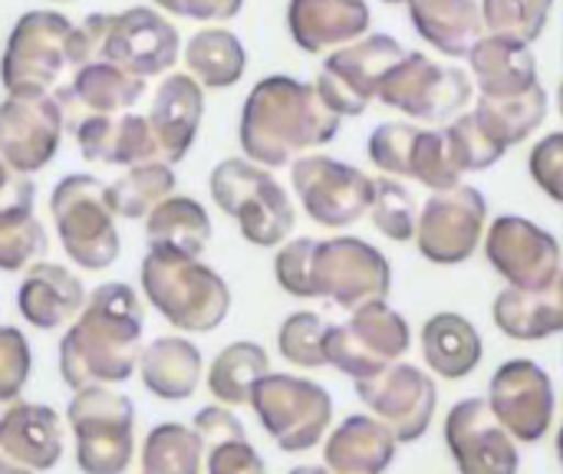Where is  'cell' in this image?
<instances>
[{
    "label": "cell",
    "mask_w": 563,
    "mask_h": 474,
    "mask_svg": "<svg viewBox=\"0 0 563 474\" xmlns=\"http://www.w3.org/2000/svg\"><path fill=\"white\" fill-rule=\"evenodd\" d=\"M142 356V304L122 284H102L89 294L82 313L59 340V376L79 393L89 386L125 383Z\"/></svg>",
    "instance_id": "1"
},
{
    "label": "cell",
    "mask_w": 563,
    "mask_h": 474,
    "mask_svg": "<svg viewBox=\"0 0 563 474\" xmlns=\"http://www.w3.org/2000/svg\"><path fill=\"white\" fill-rule=\"evenodd\" d=\"M340 132V115L323 102L317 82H300L294 76L261 79L241 109L238 139L251 162L264 168H280L310 148L333 142Z\"/></svg>",
    "instance_id": "2"
},
{
    "label": "cell",
    "mask_w": 563,
    "mask_h": 474,
    "mask_svg": "<svg viewBox=\"0 0 563 474\" xmlns=\"http://www.w3.org/2000/svg\"><path fill=\"white\" fill-rule=\"evenodd\" d=\"M92 59L82 26L56 10L23 13L0 56V82L7 96H56Z\"/></svg>",
    "instance_id": "3"
},
{
    "label": "cell",
    "mask_w": 563,
    "mask_h": 474,
    "mask_svg": "<svg viewBox=\"0 0 563 474\" xmlns=\"http://www.w3.org/2000/svg\"><path fill=\"white\" fill-rule=\"evenodd\" d=\"M148 304L181 333H211L231 310V290L208 264L175 251L148 247L142 261Z\"/></svg>",
    "instance_id": "4"
},
{
    "label": "cell",
    "mask_w": 563,
    "mask_h": 474,
    "mask_svg": "<svg viewBox=\"0 0 563 474\" xmlns=\"http://www.w3.org/2000/svg\"><path fill=\"white\" fill-rule=\"evenodd\" d=\"M214 205L238 221L254 247H277L290 238L297 211L284 185L251 158H224L208 178Z\"/></svg>",
    "instance_id": "5"
},
{
    "label": "cell",
    "mask_w": 563,
    "mask_h": 474,
    "mask_svg": "<svg viewBox=\"0 0 563 474\" xmlns=\"http://www.w3.org/2000/svg\"><path fill=\"white\" fill-rule=\"evenodd\" d=\"M82 30L92 46V59L115 63L142 79L165 76L181 53L178 30L152 7H129L119 13H89Z\"/></svg>",
    "instance_id": "6"
},
{
    "label": "cell",
    "mask_w": 563,
    "mask_h": 474,
    "mask_svg": "<svg viewBox=\"0 0 563 474\" xmlns=\"http://www.w3.org/2000/svg\"><path fill=\"white\" fill-rule=\"evenodd\" d=\"M53 224L66 257L82 271H106L119 261L115 211L106 185L92 175H66L49 195Z\"/></svg>",
    "instance_id": "7"
},
{
    "label": "cell",
    "mask_w": 563,
    "mask_h": 474,
    "mask_svg": "<svg viewBox=\"0 0 563 474\" xmlns=\"http://www.w3.org/2000/svg\"><path fill=\"white\" fill-rule=\"evenodd\" d=\"M82 474H125L135 452V409L109 386L79 389L66 409Z\"/></svg>",
    "instance_id": "8"
},
{
    "label": "cell",
    "mask_w": 563,
    "mask_h": 474,
    "mask_svg": "<svg viewBox=\"0 0 563 474\" xmlns=\"http://www.w3.org/2000/svg\"><path fill=\"white\" fill-rule=\"evenodd\" d=\"M251 409L284 452H307L323 439L333 403L327 389L310 379L267 373L251 389Z\"/></svg>",
    "instance_id": "9"
},
{
    "label": "cell",
    "mask_w": 563,
    "mask_h": 474,
    "mask_svg": "<svg viewBox=\"0 0 563 474\" xmlns=\"http://www.w3.org/2000/svg\"><path fill=\"white\" fill-rule=\"evenodd\" d=\"M376 99L389 109L412 115V119L442 122L468 106L472 79L462 69L429 59L426 53L406 49V56L399 63H393L389 73L383 76Z\"/></svg>",
    "instance_id": "10"
},
{
    "label": "cell",
    "mask_w": 563,
    "mask_h": 474,
    "mask_svg": "<svg viewBox=\"0 0 563 474\" xmlns=\"http://www.w3.org/2000/svg\"><path fill=\"white\" fill-rule=\"evenodd\" d=\"M409 350V323L383 297L356 307L353 320L327 330V363L353 379H369Z\"/></svg>",
    "instance_id": "11"
},
{
    "label": "cell",
    "mask_w": 563,
    "mask_h": 474,
    "mask_svg": "<svg viewBox=\"0 0 563 474\" xmlns=\"http://www.w3.org/2000/svg\"><path fill=\"white\" fill-rule=\"evenodd\" d=\"M402 56H406V46L396 36L369 33V36L346 43L327 56V63L317 76V92L340 119L363 115L369 109V102L379 96L383 76Z\"/></svg>",
    "instance_id": "12"
},
{
    "label": "cell",
    "mask_w": 563,
    "mask_h": 474,
    "mask_svg": "<svg viewBox=\"0 0 563 474\" xmlns=\"http://www.w3.org/2000/svg\"><path fill=\"white\" fill-rule=\"evenodd\" d=\"M290 185L303 211L323 228H350L373 205V178L330 155L297 158L290 165Z\"/></svg>",
    "instance_id": "13"
},
{
    "label": "cell",
    "mask_w": 563,
    "mask_h": 474,
    "mask_svg": "<svg viewBox=\"0 0 563 474\" xmlns=\"http://www.w3.org/2000/svg\"><path fill=\"white\" fill-rule=\"evenodd\" d=\"M485 218H488V201L478 188L459 185L449 191H435L419 211V224H416V241L422 257L442 267L465 264L482 244Z\"/></svg>",
    "instance_id": "14"
},
{
    "label": "cell",
    "mask_w": 563,
    "mask_h": 474,
    "mask_svg": "<svg viewBox=\"0 0 563 474\" xmlns=\"http://www.w3.org/2000/svg\"><path fill=\"white\" fill-rule=\"evenodd\" d=\"M393 271L383 251L360 238L317 241L313 297H330L340 307H360L389 290Z\"/></svg>",
    "instance_id": "15"
},
{
    "label": "cell",
    "mask_w": 563,
    "mask_h": 474,
    "mask_svg": "<svg viewBox=\"0 0 563 474\" xmlns=\"http://www.w3.org/2000/svg\"><path fill=\"white\" fill-rule=\"evenodd\" d=\"M492 267L518 290H554L561 280V244L528 218H498L485 238Z\"/></svg>",
    "instance_id": "16"
},
{
    "label": "cell",
    "mask_w": 563,
    "mask_h": 474,
    "mask_svg": "<svg viewBox=\"0 0 563 474\" xmlns=\"http://www.w3.org/2000/svg\"><path fill=\"white\" fill-rule=\"evenodd\" d=\"M63 106L56 96H7L0 102V158L23 172H43L63 142Z\"/></svg>",
    "instance_id": "17"
},
{
    "label": "cell",
    "mask_w": 563,
    "mask_h": 474,
    "mask_svg": "<svg viewBox=\"0 0 563 474\" xmlns=\"http://www.w3.org/2000/svg\"><path fill=\"white\" fill-rule=\"evenodd\" d=\"M356 393L402 442H416L435 412L432 379L409 363H393L369 379H356Z\"/></svg>",
    "instance_id": "18"
},
{
    "label": "cell",
    "mask_w": 563,
    "mask_h": 474,
    "mask_svg": "<svg viewBox=\"0 0 563 474\" xmlns=\"http://www.w3.org/2000/svg\"><path fill=\"white\" fill-rule=\"evenodd\" d=\"M449 449L462 474H518V449L485 399H465L445 422Z\"/></svg>",
    "instance_id": "19"
},
{
    "label": "cell",
    "mask_w": 563,
    "mask_h": 474,
    "mask_svg": "<svg viewBox=\"0 0 563 474\" xmlns=\"http://www.w3.org/2000/svg\"><path fill=\"white\" fill-rule=\"evenodd\" d=\"M492 412L521 442H538L554 416L551 379L528 360L505 363L492 379Z\"/></svg>",
    "instance_id": "20"
},
{
    "label": "cell",
    "mask_w": 563,
    "mask_h": 474,
    "mask_svg": "<svg viewBox=\"0 0 563 474\" xmlns=\"http://www.w3.org/2000/svg\"><path fill=\"white\" fill-rule=\"evenodd\" d=\"M76 145L82 158L102 162V165H142V162H162L158 142L152 132L148 115L139 112H119V115H82L73 122Z\"/></svg>",
    "instance_id": "21"
},
{
    "label": "cell",
    "mask_w": 563,
    "mask_h": 474,
    "mask_svg": "<svg viewBox=\"0 0 563 474\" xmlns=\"http://www.w3.org/2000/svg\"><path fill=\"white\" fill-rule=\"evenodd\" d=\"M205 115V86L191 73H168L148 106V122L162 162L175 165L195 145Z\"/></svg>",
    "instance_id": "22"
},
{
    "label": "cell",
    "mask_w": 563,
    "mask_h": 474,
    "mask_svg": "<svg viewBox=\"0 0 563 474\" xmlns=\"http://www.w3.org/2000/svg\"><path fill=\"white\" fill-rule=\"evenodd\" d=\"M366 0H290L287 26L303 53H323L366 36L369 30Z\"/></svg>",
    "instance_id": "23"
},
{
    "label": "cell",
    "mask_w": 563,
    "mask_h": 474,
    "mask_svg": "<svg viewBox=\"0 0 563 474\" xmlns=\"http://www.w3.org/2000/svg\"><path fill=\"white\" fill-rule=\"evenodd\" d=\"M0 455L30 472L56 469L63 455V426L49 406L10 399L0 419Z\"/></svg>",
    "instance_id": "24"
},
{
    "label": "cell",
    "mask_w": 563,
    "mask_h": 474,
    "mask_svg": "<svg viewBox=\"0 0 563 474\" xmlns=\"http://www.w3.org/2000/svg\"><path fill=\"white\" fill-rule=\"evenodd\" d=\"M86 300L89 294L73 271L43 261H36L16 287V307L23 320L36 330H59L73 323L82 313Z\"/></svg>",
    "instance_id": "25"
},
{
    "label": "cell",
    "mask_w": 563,
    "mask_h": 474,
    "mask_svg": "<svg viewBox=\"0 0 563 474\" xmlns=\"http://www.w3.org/2000/svg\"><path fill=\"white\" fill-rule=\"evenodd\" d=\"M468 66H472V76L478 79L482 96H488V99L521 96L538 86L534 53L525 43L501 36V33L482 36L468 53Z\"/></svg>",
    "instance_id": "26"
},
{
    "label": "cell",
    "mask_w": 563,
    "mask_h": 474,
    "mask_svg": "<svg viewBox=\"0 0 563 474\" xmlns=\"http://www.w3.org/2000/svg\"><path fill=\"white\" fill-rule=\"evenodd\" d=\"M145 96V79L106 63V59H89L66 89L56 92L59 106L82 109L86 115H119L132 112V106Z\"/></svg>",
    "instance_id": "27"
},
{
    "label": "cell",
    "mask_w": 563,
    "mask_h": 474,
    "mask_svg": "<svg viewBox=\"0 0 563 474\" xmlns=\"http://www.w3.org/2000/svg\"><path fill=\"white\" fill-rule=\"evenodd\" d=\"M416 33L445 56H468L482 40V3L478 0H406Z\"/></svg>",
    "instance_id": "28"
},
{
    "label": "cell",
    "mask_w": 563,
    "mask_h": 474,
    "mask_svg": "<svg viewBox=\"0 0 563 474\" xmlns=\"http://www.w3.org/2000/svg\"><path fill=\"white\" fill-rule=\"evenodd\" d=\"M139 376L152 396L165 403H181L195 396L201 383V353L185 337H158L142 346Z\"/></svg>",
    "instance_id": "29"
},
{
    "label": "cell",
    "mask_w": 563,
    "mask_h": 474,
    "mask_svg": "<svg viewBox=\"0 0 563 474\" xmlns=\"http://www.w3.org/2000/svg\"><path fill=\"white\" fill-rule=\"evenodd\" d=\"M145 238H148V247L198 257L211 241V218L195 198L168 195L162 205L148 211Z\"/></svg>",
    "instance_id": "30"
},
{
    "label": "cell",
    "mask_w": 563,
    "mask_h": 474,
    "mask_svg": "<svg viewBox=\"0 0 563 474\" xmlns=\"http://www.w3.org/2000/svg\"><path fill=\"white\" fill-rule=\"evenodd\" d=\"M422 353L432 373L445 379H465L482 363V337L462 313H435L422 327Z\"/></svg>",
    "instance_id": "31"
},
{
    "label": "cell",
    "mask_w": 563,
    "mask_h": 474,
    "mask_svg": "<svg viewBox=\"0 0 563 474\" xmlns=\"http://www.w3.org/2000/svg\"><path fill=\"white\" fill-rule=\"evenodd\" d=\"M323 452L333 474H379L393 462V432L366 416H353L333 432Z\"/></svg>",
    "instance_id": "32"
},
{
    "label": "cell",
    "mask_w": 563,
    "mask_h": 474,
    "mask_svg": "<svg viewBox=\"0 0 563 474\" xmlns=\"http://www.w3.org/2000/svg\"><path fill=\"white\" fill-rule=\"evenodd\" d=\"M185 66L205 89H228V86L241 82V76L247 69V49L231 30L208 26L188 40Z\"/></svg>",
    "instance_id": "33"
},
{
    "label": "cell",
    "mask_w": 563,
    "mask_h": 474,
    "mask_svg": "<svg viewBox=\"0 0 563 474\" xmlns=\"http://www.w3.org/2000/svg\"><path fill=\"white\" fill-rule=\"evenodd\" d=\"M495 323L511 340H544L563 330V304L551 290L508 287L495 300Z\"/></svg>",
    "instance_id": "34"
},
{
    "label": "cell",
    "mask_w": 563,
    "mask_h": 474,
    "mask_svg": "<svg viewBox=\"0 0 563 474\" xmlns=\"http://www.w3.org/2000/svg\"><path fill=\"white\" fill-rule=\"evenodd\" d=\"M472 112L488 129V135L508 152L511 145H521L531 132H538V125L548 119V92L538 82L534 89H528L521 96H508V99L482 96Z\"/></svg>",
    "instance_id": "35"
},
{
    "label": "cell",
    "mask_w": 563,
    "mask_h": 474,
    "mask_svg": "<svg viewBox=\"0 0 563 474\" xmlns=\"http://www.w3.org/2000/svg\"><path fill=\"white\" fill-rule=\"evenodd\" d=\"M271 370V360L264 353V346L257 343H231L224 346L211 370H208V389L211 396L221 403V406H244L251 403V389L261 376H267Z\"/></svg>",
    "instance_id": "36"
},
{
    "label": "cell",
    "mask_w": 563,
    "mask_h": 474,
    "mask_svg": "<svg viewBox=\"0 0 563 474\" xmlns=\"http://www.w3.org/2000/svg\"><path fill=\"white\" fill-rule=\"evenodd\" d=\"M175 172L168 162H142L132 165L125 175H119L112 185H106L109 205L115 211V218H148V211L155 205H162L172 191H175Z\"/></svg>",
    "instance_id": "37"
},
{
    "label": "cell",
    "mask_w": 563,
    "mask_h": 474,
    "mask_svg": "<svg viewBox=\"0 0 563 474\" xmlns=\"http://www.w3.org/2000/svg\"><path fill=\"white\" fill-rule=\"evenodd\" d=\"M205 442L195 429L165 422L145 436L142 474H201Z\"/></svg>",
    "instance_id": "38"
},
{
    "label": "cell",
    "mask_w": 563,
    "mask_h": 474,
    "mask_svg": "<svg viewBox=\"0 0 563 474\" xmlns=\"http://www.w3.org/2000/svg\"><path fill=\"white\" fill-rule=\"evenodd\" d=\"M551 10H554V0H482L485 26L525 46H531L544 33Z\"/></svg>",
    "instance_id": "39"
},
{
    "label": "cell",
    "mask_w": 563,
    "mask_h": 474,
    "mask_svg": "<svg viewBox=\"0 0 563 474\" xmlns=\"http://www.w3.org/2000/svg\"><path fill=\"white\" fill-rule=\"evenodd\" d=\"M373 224L389 241H409L416 238L419 211L412 191L396 178H373V205H369Z\"/></svg>",
    "instance_id": "40"
},
{
    "label": "cell",
    "mask_w": 563,
    "mask_h": 474,
    "mask_svg": "<svg viewBox=\"0 0 563 474\" xmlns=\"http://www.w3.org/2000/svg\"><path fill=\"white\" fill-rule=\"evenodd\" d=\"M327 323L317 313H290L280 323L277 333V350L290 366L300 370H317L327 366Z\"/></svg>",
    "instance_id": "41"
},
{
    "label": "cell",
    "mask_w": 563,
    "mask_h": 474,
    "mask_svg": "<svg viewBox=\"0 0 563 474\" xmlns=\"http://www.w3.org/2000/svg\"><path fill=\"white\" fill-rule=\"evenodd\" d=\"M445 142H449V152L459 165V172H482V168H492L505 148L488 135V129L478 122L475 112H462L455 122H449L445 129Z\"/></svg>",
    "instance_id": "42"
},
{
    "label": "cell",
    "mask_w": 563,
    "mask_h": 474,
    "mask_svg": "<svg viewBox=\"0 0 563 474\" xmlns=\"http://www.w3.org/2000/svg\"><path fill=\"white\" fill-rule=\"evenodd\" d=\"M409 178L422 181L432 191H449L459 188L462 172L449 152L445 132H432V129H419L416 132V145H412V158H409Z\"/></svg>",
    "instance_id": "43"
},
{
    "label": "cell",
    "mask_w": 563,
    "mask_h": 474,
    "mask_svg": "<svg viewBox=\"0 0 563 474\" xmlns=\"http://www.w3.org/2000/svg\"><path fill=\"white\" fill-rule=\"evenodd\" d=\"M43 254H46V231L36 221V214L26 221L0 224V271L3 274L30 271Z\"/></svg>",
    "instance_id": "44"
},
{
    "label": "cell",
    "mask_w": 563,
    "mask_h": 474,
    "mask_svg": "<svg viewBox=\"0 0 563 474\" xmlns=\"http://www.w3.org/2000/svg\"><path fill=\"white\" fill-rule=\"evenodd\" d=\"M416 125L406 122H386L379 129H373L369 135V158L376 168L409 178V158H412V145H416Z\"/></svg>",
    "instance_id": "45"
},
{
    "label": "cell",
    "mask_w": 563,
    "mask_h": 474,
    "mask_svg": "<svg viewBox=\"0 0 563 474\" xmlns=\"http://www.w3.org/2000/svg\"><path fill=\"white\" fill-rule=\"evenodd\" d=\"M313 238L287 241L274 257V277L290 297H313Z\"/></svg>",
    "instance_id": "46"
},
{
    "label": "cell",
    "mask_w": 563,
    "mask_h": 474,
    "mask_svg": "<svg viewBox=\"0 0 563 474\" xmlns=\"http://www.w3.org/2000/svg\"><path fill=\"white\" fill-rule=\"evenodd\" d=\"M30 379V343L16 327H0V399H20Z\"/></svg>",
    "instance_id": "47"
},
{
    "label": "cell",
    "mask_w": 563,
    "mask_h": 474,
    "mask_svg": "<svg viewBox=\"0 0 563 474\" xmlns=\"http://www.w3.org/2000/svg\"><path fill=\"white\" fill-rule=\"evenodd\" d=\"M528 168H531V178L538 181V188H541L548 198L563 201V132L544 135V139L531 148Z\"/></svg>",
    "instance_id": "48"
},
{
    "label": "cell",
    "mask_w": 563,
    "mask_h": 474,
    "mask_svg": "<svg viewBox=\"0 0 563 474\" xmlns=\"http://www.w3.org/2000/svg\"><path fill=\"white\" fill-rule=\"evenodd\" d=\"M33 205H36L33 178L16 172V168H10L0 158V224H13V221L33 218Z\"/></svg>",
    "instance_id": "49"
},
{
    "label": "cell",
    "mask_w": 563,
    "mask_h": 474,
    "mask_svg": "<svg viewBox=\"0 0 563 474\" xmlns=\"http://www.w3.org/2000/svg\"><path fill=\"white\" fill-rule=\"evenodd\" d=\"M208 474H264V462L247 439H234L208 449Z\"/></svg>",
    "instance_id": "50"
},
{
    "label": "cell",
    "mask_w": 563,
    "mask_h": 474,
    "mask_svg": "<svg viewBox=\"0 0 563 474\" xmlns=\"http://www.w3.org/2000/svg\"><path fill=\"white\" fill-rule=\"evenodd\" d=\"M158 10L185 16V20H201V23H224L234 20L244 7V0H155Z\"/></svg>",
    "instance_id": "51"
},
{
    "label": "cell",
    "mask_w": 563,
    "mask_h": 474,
    "mask_svg": "<svg viewBox=\"0 0 563 474\" xmlns=\"http://www.w3.org/2000/svg\"><path fill=\"white\" fill-rule=\"evenodd\" d=\"M191 429L201 436L205 449H214V445H221V442L244 439V426H241V422H238V416H234V412H228L224 406L201 409V412L195 416V426H191Z\"/></svg>",
    "instance_id": "52"
},
{
    "label": "cell",
    "mask_w": 563,
    "mask_h": 474,
    "mask_svg": "<svg viewBox=\"0 0 563 474\" xmlns=\"http://www.w3.org/2000/svg\"><path fill=\"white\" fill-rule=\"evenodd\" d=\"M0 474H33V472H30V469H23L20 462H13V459L0 455Z\"/></svg>",
    "instance_id": "53"
},
{
    "label": "cell",
    "mask_w": 563,
    "mask_h": 474,
    "mask_svg": "<svg viewBox=\"0 0 563 474\" xmlns=\"http://www.w3.org/2000/svg\"><path fill=\"white\" fill-rule=\"evenodd\" d=\"M290 474H327V469H313V465H303V469H294Z\"/></svg>",
    "instance_id": "54"
},
{
    "label": "cell",
    "mask_w": 563,
    "mask_h": 474,
    "mask_svg": "<svg viewBox=\"0 0 563 474\" xmlns=\"http://www.w3.org/2000/svg\"><path fill=\"white\" fill-rule=\"evenodd\" d=\"M561 115H563V76H561Z\"/></svg>",
    "instance_id": "55"
},
{
    "label": "cell",
    "mask_w": 563,
    "mask_h": 474,
    "mask_svg": "<svg viewBox=\"0 0 563 474\" xmlns=\"http://www.w3.org/2000/svg\"><path fill=\"white\" fill-rule=\"evenodd\" d=\"M383 3H406V0H383Z\"/></svg>",
    "instance_id": "56"
},
{
    "label": "cell",
    "mask_w": 563,
    "mask_h": 474,
    "mask_svg": "<svg viewBox=\"0 0 563 474\" xmlns=\"http://www.w3.org/2000/svg\"><path fill=\"white\" fill-rule=\"evenodd\" d=\"M561 304H563V271H561Z\"/></svg>",
    "instance_id": "57"
},
{
    "label": "cell",
    "mask_w": 563,
    "mask_h": 474,
    "mask_svg": "<svg viewBox=\"0 0 563 474\" xmlns=\"http://www.w3.org/2000/svg\"><path fill=\"white\" fill-rule=\"evenodd\" d=\"M561 462H563V432H561Z\"/></svg>",
    "instance_id": "58"
},
{
    "label": "cell",
    "mask_w": 563,
    "mask_h": 474,
    "mask_svg": "<svg viewBox=\"0 0 563 474\" xmlns=\"http://www.w3.org/2000/svg\"><path fill=\"white\" fill-rule=\"evenodd\" d=\"M59 3H66V0H59Z\"/></svg>",
    "instance_id": "59"
}]
</instances>
